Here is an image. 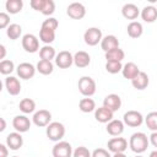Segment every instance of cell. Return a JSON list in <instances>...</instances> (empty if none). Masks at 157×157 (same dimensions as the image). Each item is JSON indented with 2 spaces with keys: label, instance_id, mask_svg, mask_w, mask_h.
<instances>
[{
  "label": "cell",
  "instance_id": "1",
  "mask_svg": "<svg viewBox=\"0 0 157 157\" xmlns=\"http://www.w3.org/2000/svg\"><path fill=\"white\" fill-rule=\"evenodd\" d=\"M148 144H150V139L147 137V135L145 132H141V131H137V132H134L131 136H130V140H129V147L132 152L140 155L142 152H145L148 147Z\"/></svg>",
  "mask_w": 157,
  "mask_h": 157
},
{
  "label": "cell",
  "instance_id": "2",
  "mask_svg": "<svg viewBox=\"0 0 157 157\" xmlns=\"http://www.w3.org/2000/svg\"><path fill=\"white\" fill-rule=\"evenodd\" d=\"M78 91L85 97H91L96 93V81L91 76H82L77 82Z\"/></svg>",
  "mask_w": 157,
  "mask_h": 157
},
{
  "label": "cell",
  "instance_id": "3",
  "mask_svg": "<svg viewBox=\"0 0 157 157\" xmlns=\"http://www.w3.org/2000/svg\"><path fill=\"white\" fill-rule=\"evenodd\" d=\"M45 134H47L49 140L59 142V141H61V139L65 135V126L61 123H59V121H52L47 126Z\"/></svg>",
  "mask_w": 157,
  "mask_h": 157
},
{
  "label": "cell",
  "instance_id": "4",
  "mask_svg": "<svg viewBox=\"0 0 157 157\" xmlns=\"http://www.w3.org/2000/svg\"><path fill=\"white\" fill-rule=\"evenodd\" d=\"M83 39L85 43L90 47H94L98 43H101V40L103 39L102 36V31L98 27H90L86 29V32L83 33Z\"/></svg>",
  "mask_w": 157,
  "mask_h": 157
},
{
  "label": "cell",
  "instance_id": "5",
  "mask_svg": "<svg viewBox=\"0 0 157 157\" xmlns=\"http://www.w3.org/2000/svg\"><path fill=\"white\" fill-rule=\"evenodd\" d=\"M123 121L130 128H137L145 121V118L137 110H128L123 117Z\"/></svg>",
  "mask_w": 157,
  "mask_h": 157
},
{
  "label": "cell",
  "instance_id": "6",
  "mask_svg": "<svg viewBox=\"0 0 157 157\" xmlns=\"http://www.w3.org/2000/svg\"><path fill=\"white\" fill-rule=\"evenodd\" d=\"M72 147L67 141H59L53 146V157H72Z\"/></svg>",
  "mask_w": 157,
  "mask_h": 157
},
{
  "label": "cell",
  "instance_id": "7",
  "mask_svg": "<svg viewBox=\"0 0 157 157\" xmlns=\"http://www.w3.org/2000/svg\"><path fill=\"white\" fill-rule=\"evenodd\" d=\"M22 48L27 53H36L40 49L39 48V39L34 34L27 33L22 37Z\"/></svg>",
  "mask_w": 157,
  "mask_h": 157
},
{
  "label": "cell",
  "instance_id": "8",
  "mask_svg": "<svg viewBox=\"0 0 157 157\" xmlns=\"http://www.w3.org/2000/svg\"><path fill=\"white\" fill-rule=\"evenodd\" d=\"M107 147H108V151L112 152V153H120V152H124V151L128 148V140L124 139V137H120V136L112 137V139L108 141Z\"/></svg>",
  "mask_w": 157,
  "mask_h": 157
},
{
  "label": "cell",
  "instance_id": "9",
  "mask_svg": "<svg viewBox=\"0 0 157 157\" xmlns=\"http://www.w3.org/2000/svg\"><path fill=\"white\" fill-rule=\"evenodd\" d=\"M52 113L47 109H39L37 110L34 114H33V118H32V121L36 126H39V128H43V126H48L52 121Z\"/></svg>",
  "mask_w": 157,
  "mask_h": 157
},
{
  "label": "cell",
  "instance_id": "10",
  "mask_svg": "<svg viewBox=\"0 0 157 157\" xmlns=\"http://www.w3.org/2000/svg\"><path fill=\"white\" fill-rule=\"evenodd\" d=\"M55 65L60 69H69L74 64V55L67 50H61L55 56Z\"/></svg>",
  "mask_w": 157,
  "mask_h": 157
},
{
  "label": "cell",
  "instance_id": "11",
  "mask_svg": "<svg viewBox=\"0 0 157 157\" xmlns=\"http://www.w3.org/2000/svg\"><path fill=\"white\" fill-rule=\"evenodd\" d=\"M66 13L72 20H81L86 15V7L81 2H71L66 9Z\"/></svg>",
  "mask_w": 157,
  "mask_h": 157
},
{
  "label": "cell",
  "instance_id": "12",
  "mask_svg": "<svg viewBox=\"0 0 157 157\" xmlns=\"http://www.w3.org/2000/svg\"><path fill=\"white\" fill-rule=\"evenodd\" d=\"M16 71H17V75L20 76V78H22V80H29V78H32L34 76L37 69L31 63H21L17 66Z\"/></svg>",
  "mask_w": 157,
  "mask_h": 157
},
{
  "label": "cell",
  "instance_id": "13",
  "mask_svg": "<svg viewBox=\"0 0 157 157\" xmlns=\"http://www.w3.org/2000/svg\"><path fill=\"white\" fill-rule=\"evenodd\" d=\"M31 120L26 115H16L12 119V126L17 132H26L31 128Z\"/></svg>",
  "mask_w": 157,
  "mask_h": 157
},
{
  "label": "cell",
  "instance_id": "14",
  "mask_svg": "<svg viewBox=\"0 0 157 157\" xmlns=\"http://www.w3.org/2000/svg\"><path fill=\"white\" fill-rule=\"evenodd\" d=\"M23 145V137L21 135V132H10L7 136H6V146L10 148V150H13V151H17L22 147Z\"/></svg>",
  "mask_w": 157,
  "mask_h": 157
},
{
  "label": "cell",
  "instance_id": "15",
  "mask_svg": "<svg viewBox=\"0 0 157 157\" xmlns=\"http://www.w3.org/2000/svg\"><path fill=\"white\" fill-rule=\"evenodd\" d=\"M103 107L108 108L109 110H112L113 113L119 110L121 107V98L115 94V93H110L108 96H105V98L103 99Z\"/></svg>",
  "mask_w": 157,
  "mask_h": 157
},
{
  "label": "cell",
  "instance_id": "16",
  "mask_svg": "<svg viewBox=\"0 0 157 157\" xmlns=\"http://www.w3.org/2000/svg\"><path fill=\"white\" fill-rule=\"evenodd\" d=\"M5 88L9 94L17 96L21 92V82L15 76H7L5 78Z\"/></svg>",
  "mask_w": 157,
  "mask_h": 157
},
{
  "label": "cell",
  "instance_id": "17",
  "mask_svg": "<svg viewBox=\"0 0 157 157\" xmlns=\"http://www.w3.org/2000/svg\"><path fill=\"white\" fill-rule=\"evenodd\" d=\"M124 121H121V120H118V119H113V120H110L108 124H107V128H105V130H107V132L109 134V135H112V136H120L123 132H124Z\"/></svg>",
  "mask_w": 157,
  "mask_h": 157
},
{
  "label": "cell",
  "instance_id": "18",
  "mask_svg": "<svg viewBox=\"0 0 157 157\" xmlns=\"http://www.w3.org/2000/svg\"><path fill=\"white\" fill-rule=\"evenodd\" d=\"M113 112L112 110H109L108 108H105V107H99V108H96V110H94V118H96V120L97 121H99V123H102V124H108L110 120H113Z\"/></svg>",
  "mask_w": 157,
  "mask_h": 157
},
{
  "label": "cell",
  "instance_id": "19",
  "mask_svg": "<svg viewBox=\"0 0 157 157\" xmlns=\"http://www.w3.org/2000/svg\"><path fill=\"white\" fill-rule=\"evenodd\" d=\"M101 48L104 53H107L109 50L119 48V40L114 34H108V36L103 37V39L101 40Z\"/></svg>",
  "mask_w": 157,
  "mask_h": 157
},
{
  "label": "cell",
  "instance_id": "20",
  "mask_svg": "<svg viewBox=\"0 0 157 157\" xmlns=\"http://www.w3.org/2000/svg\"><path fill=\"white\" fill-rule=\"evenodd\" d=\"M139 72H140V69H139V66L135 64V63H132V61H129V63H126L125 65H123V70H121V74H123V76L125 77V78H128V80H132V78H135L137 75H139Z\"/></svg>",
  "mask_w": 157,
  "mask_h": 157
},
{
  "label": "cell",
  "instance_id": "21",
  "mask_svg": "<svg viewBox=\"0 0 157 157\" xmlns=\"http://www.w3.org/2000/svg\"><path fill=\"white\" fill-rule=\"evenodd\" d=\"M148 83H150L148 75H147L146 72H144V71H140L139 75H137L135 78L131 80L132 87L136 88V90H140V91H141V90H145V88L148 86Z\"/></svg>",
  "mask_w": 157,
  "mask_h": 157
},
{
  "label": "cell",
  "instance_id": "22",
  "mask_svg": "<svg viewBox=\"0 0 157 157\" xmlns=\"http://www.w3.org/2000/svg\"><path fill=\"white\" fill-rule=\"evenodd\" d=\"M140 15H141V18H142L145 22L152 23V22H155V21L157 20V7H155L153 5L145 6V7L141 10Z\"/></svg>",
  "mask_w": 157,
  "mask_h": 157
},
{
  "label": "cell",
  "instance_id": "23",
  "mask_svg": "<svg viewBox=\"0 0 157 157\" xmlns=\"http://www.w3.org/2000/svg\"><path fill=\"white\" fill-rule=\"evenodd\" d=\"M121 13H123V16H124L126 20H135V18L139 17L140 10H139V7H137L135 4L129 2V4H125V5L121 7Z\"/></svg>",
  "mask_w": 157,
  "mask_h": 157
},
{
  "label": "cell",
  "instance_id": "24",
  "mask_svg": "<svg viewBox=\"0 0 157 157\" xmlns=\"http://www.w3.org/2000/svg\"><path fill=\"white\" fill-rule=\"evenodd\" d=\"M90 63H91V56H90L88 53H86L83 50H80V52L75 53V55H74V64L77 67H80V69L87 67L90 65Z\"/></svg>",
  "mask_w": 157,
  "mask_h": 157
},
{
  "label": "cell",
  "instance_id": "25",
  "mask_svg": "<svg viewBox=\"0 0 157 157\" xmlns=\"http://www.w3.org/2000/svg\"><path fill=\"white\" fill-rule=\"evenodd\" d=\"M126 32H128V36L130 38H139L144 33V27H142V25L140 22L131 21L126 27Z\"/></svg>",
  "mask_w": 157,
  "mask_h": 157
},
{
  "label": "cell",
  "instance_id": "26",
  "mask_svg": "<svg viewBox=\"0 0 157 157\" xmlns=\"http://www.w3.org/2000/svg\"><path fill=\"white\" fill-rule=\"evenodd\" d=\"M22 7H23V1L22 0H7L5 2V9L11 15H16V13L21 12Z\"/></svg>",
  "mask_w": 157,
  "mask_h": 157
},
{
  "label": "cell",
  "instance_id": "27",
  "mask_svg": "<svg viewBox=\"0 0 157 157\" xmlns=\"http://www.w3.org/2000/svg\"><path fill=\"white\" fill-rule=\"evenodd\" d=\"M39 56H40V60H49V61H52L53 59H55L56 53H55V49L52 45L47 44V45H43L39 49Z\"/></svg>",
  "mask_w": 157,
  "mask_h": 157
},
{
  "label": "cell",
  "instance_id": "28",
  "mask_svg": "<svg viewBox=\"0 0 157 157\" xmlns=\"http://www.w3.org/2000/svg\"><path fill=\"white\" fill-rule=\"evenodd\" d=\"M37 71L42 75H50L54 70V64L49 60H39L36 66Z\"/></svg>",
  "mask_w": 157,
  "mask_h": 157
},
{
  "label": "cell",
  "instance_id": "29",
  "mask_svg": "<svg viewBox=\"0 0 157 157\" xmlns=\"http://www.w3.org/2000/svg\"><path fill=\"white\" fill-rule=\"evenodd\" d=\"M18 108L22 113L25 114H29V113H33L36 110V102L32 99V98H23L20 104H18Z\"/></svg>",
  "mask_w": 157,
  "mask_h": 157
},
{
  "label": "cell",
  "instance_id": "30",
  "mask_svg": "<svg viewBox=\"0 0 157 157\" xmlns=\"http://www.w3.org/2000/svg\"><path fill=\"white\" fill-rule=\"evenodd\" d=\"M78 108L83 113H91V112L96 110V102L92 98H90V97L82 98L78 102Z\"/></svg>",
  "mask_w": 157,
  "mask_h": 157
},
{
  "label": "cell",
  "instance_id": "31",
  "mask_svg": "<svg viewBox=\"0 0 157 157\" xmlns=\"http://www.w3.org/2000/svg\"><path fill=\"white\" fill-rule=\"evenodd\" d=\"M39 39H40L45 45L53 43L54 39H55V31H52V29L40 27V31H39Z\"/></svg>",
  "mask_w": 157,
  "mask_h": 157
},
{
  "label": "cell",
  "instance_id": "32",
  "mask_svg": "<svg viewBox=\"0 0 157 157\" xmlns=\"http://www.w3.org/2000/svg\"><path fill=\"white\" fill-rule=\"evenodd\" d=\"M22 34V27L18 25V23H11L7 28H6V36L12 39V40H16L21 37Z\"/></svg>",
  "mask_w": 157,
  "mask_h": 157
},
{
  "label": "cell",
  "instance_id": "33",
  "mask_svg": "<svg viewBox=\"0 0 157 157\" xmlns=\"http://www.w3.org/2000/svg\"><path fill=\"white\" fill-rule=\"evenodd\" d=\"M124 58H125V53H124V50L120 49V48H115V49L109 50V52L105 53V59H107V61H120V63H121V60H123Z\"/></svg>",
  "mask_w": 157,
  "mask_h": 157
},
{
  "label": "cell",
  "instance_id": "34",
  "mask_svg": "<svg viewBox=\"0 0 157 157\" xmlns=\"http://www.w3.org/2000/svg\"><path fill=\"white\" fill-rule=\"evenodd\" d=\"M145 123L152 132L157 131V112H150L145 118Z\"/></svg>",
  "mask_w": 157,
  "mask_h": 157
},
{
  "label": "cell",
  "instance_id": "35",
  "mask_svg": "<svg viewBox=\"0 0 157 157\" xmlns=\"http://www.w3.org/2000/svg\"><path fill=\"white\" fill-rule=\"evenodd\" d=\"M15 70V64L12 60H1L0 61V72L2 75H10Z\"/></svg>",
  "mask_w": 157,
  "mask_h": 157
},
{
  "label": "cell",
  "instance_id": "36",
  "mask_svg": "<svg viewBox=\"0 0 157 157\" xmlns=\"http://www.w3.org/2000/svg\"><path fill=\"white\" fill-rule=\"evenodd\" d=\"M105 70L109 74H118L123 70V65L120 61H107L105 63Z\"/></svg>",
  "mask_w": 157,
  "mask_h": 157
},
{
  "label": "cell",
  "instance_id": "37",
  "mask_svg": "<svg viewBox=\"0 0 157 157\" xmlns=\"http://www.w3.org/2000/svg\"><path fill=\"white\" fill-rule=\"evenodd\" d=\"M54 11H55V2L53 0H45L44 6H43L40 12L45 16H50V15L54 13Z\"/></svg>",
  "mask_w": 157,
  "mask_h": 157
},
{
  "label": "cell",
  "instance_id": "38",
  "mask_svg": "<svg viewBox=\"0 0 157 157\" xmlns=\"http://www.w3.org/2000/svg\"><path fill=\"white\" fill-rule=\"evenodd\" d=\"M58 26H59V22H58V20L54 18V17H48V18L44 20L43 23H42V27L48 28V29H52V31H55V29L58 28Z\"/></svg>",
  "mask_w": 157,
  "mask_h": 157
},
{
  "label": "cell",
  "instance_id": "39",
  "mask_svg": "<svg viewBox=\"0 0 157 157\" xmlns=\"http://www.w3.org/2000/svg\"><path fill=\"white\" fill-rule=\"evenodd\" d=\"M72 157H92V153L90 152V150L85 146H78L74 153H72Z\"/></svg>",
  "mask_w": 157,
  "mask_h": 157
},
{
  "label": "cell",
  "instance_id": "40",
  "mask_svg": "<svg viewBox=\"0 0 157 157\" xmlns=\"http://www.w3.org/2000/svg\"><path fill=\"white\" fill-rule=\"evenodd\" d=\"M10 26V16L6 12H0V28H7Z\"/></svg>",
  "mask_w": 157,
  "mask_h": 157
},
{
  "label": "cell",
  "instance_id": "41",
  "mask_svg": "<svg viewBox=\"0 0 157 157\" xmlns=\"http://www.w3.org/2000/svg\"><path fill=\"white\" fill-rule=\"evenodd\" d=\"M92 157H112V156H110V153H109L108 150L98 147V148H96L92 152Z\"/></svg>",
  "mask_w": 157,
  "mask_h": 157
},
{
  "label": "cell",
  "instance_id": "42",
  "mask_svg": "<svg viewBox=\"0 0 157 157\" xmlns=\"http://www.w3.org/2000/svg\"><path fill=\"white\" fill-rule=\"evenodd\" d=\"M44 2H45V0H31L29 5H31V7H32L33 10L40 12L42 9H43V6H44Z\"/></svg>",
  "mask_w": 157,
  "mask_h": 157
},
{
  "label": "cell",
  "instance_id": "43",
  "mask_svg": "<svg viewBox=\"0 0 157 157\" xmlns=\"http://www.w3.org/2000/svg\"><path fill=\"white\" fill-rule=\"evenodd\" d=\"M7 155H9L7 146L4 144H0V157H7Z\"/></svg>",
  "mask_w": 157,
  "mask_h": 157
},
{
  "label": "cell",
  "instance_id": "44",
  "mask_svg": "<svg viewBox=\"0 0 157 157\" xmlns=\"http://www.w3.org/2000/svg\"><path fill=\"white\" fill-rule=\"evenodd\" d=\"M150 142L157 148V131H153V132L150 135Z\"/></svg>",
  "mask_w": 157,
  "mask_h": 157
},
{
  "label": "cell",
  "instance_id": "45",
  "mask_svg": "<svg viewBox=\"0 0 157 157\" xmlns=\"http://www.w3.org/2000/svg\"><path fill=\"white\" fill-rule=\"evenodd\" d=\"M0 52H1V54H0V59L5 60V55H6V49H5V45H4V44H0Z\"/></svg>",
  "mask_w": 157,
  "mask_h": 157
},
{
  "label": "cell",
  "instance_id": "46",
  "mask_svg": "<svg viewBox=\"0 0 157 157\" xmlns=\"http://www.w3.org/2000/svg\"><path fill=\"white\" fill-rule=\"evenodd\" d=\"M0 121H1V128H0V131H4V130H5V128H6L5 119H4V118H1V119H0Z\"/></svg>",
  "mask_w": 157,
  "mask_h": 157
},
{
  "label": "cell",
  "instance_id": "47",
  "mask_svg": "<svg viewBox=\"0 0 157 157\" xmlns=\"http://www.w3.org/2000/svg\"><path fill=\"white\" fill-rule=\"evenodd\" d=\"M112 157H128V156L124 152H120V153H114Z\"/></svg>",
  "mask_w": 157,
  "mask_h": 157
},
{
  "label": "cell",
  "instance_id": "48",
  "mask_svg": "<svg viewBox=\"0 0 157 157\" xmlns=\"http://www.w3.org/2000/svg\"><path fill=\"white\" fill-rule=\"evenodd\" d=\"M148 157H157V150H156V151H152V152L148 155Z\"/></svg>",
  "mask_w": 157,
  "mask_h": 157
},
{
  "label": "cell",
  "instance_id": "49",
  "mask_svg": "<svg viewBox=\"0 0 157 157\" xmlns=\"http://www.w3.org/2000/svg\"><path fill=\"white\" fill-rule=\"evenodd\" d=\"M135 157H144V156H141V155H137V156H135Z\"/></svg>",
  "mask_w": 157,
  "mask_h": 157
},
{
  "label": "cell",
  "instance_id": "50",
  "mask_svg": "<svg viewBox=\"0 0 157 157\" xmlns=\"http://www.w3.org/2000/svg\"><path fill=\"white\" fill-rule=\"evenodd\" d=\"M12 157H18V156H12Z\"/></svg>",
  "mask_w": 157,
  "mask_h": 157
}]
</instances>
